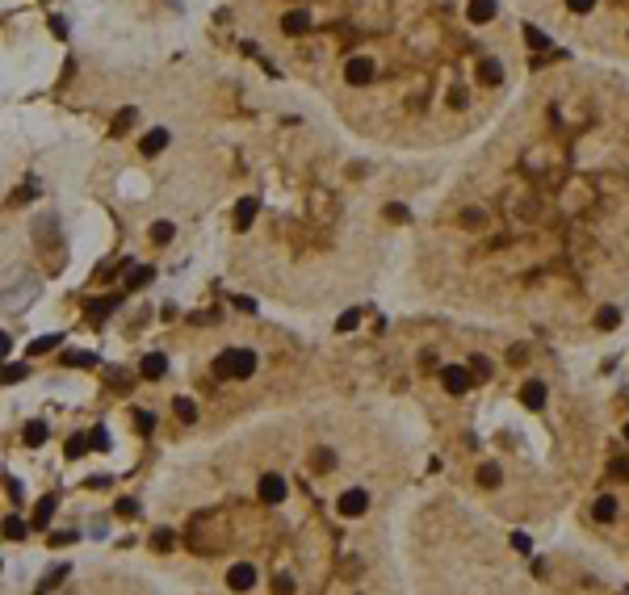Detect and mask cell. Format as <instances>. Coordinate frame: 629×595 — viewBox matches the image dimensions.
<instances>
[{
  "instance_id": "obj_1",
  "label": "cell",
  "mask_w": 629,
  "mask_h": 595,
  "mask_svg": "<svg viewBox=\"0 0 629 595\" xmlns=\"http://www.w3.org/2000/svg\"><path fill=\"white\" fill-rule=\"evenodd\" d=\"M256 365H260V361H256L252 348H227V352L214 356V377H219V382H235V377L243 382V377L256 373Z\"/></svg>"
},
{
  "instance_id": "obj_2",
  "label": "cell",
  "mask_w": 629,
  "mask_h": 595,
  "mask_svg": "<svg viewBox=\"0 0 629 595\" xmlns=\"http://www.w3.org/2000/svg\"><path fill=\"white\" fill-rule=\"evenodd\" d=\"M378 76V63L370 59V55H352L348 63H344V84H352V88H365Z\"/></svg>"
},
{
  "instance_id": "obj_3",
  "label": "cell",
  "mask_w": 629,
  "mask_h": 595,
  "mask_svg": "<svg viewBox=\"0 0 629 595\" xmlns=\"http://www.w3.org/2000/svg\"><path fill=\"white\" fill-rule=\"evenodd\" d=\"M336 512H340V516H348V520L365 516V512H370V491H361V486H352V491H344V495L336 499Z\"/></svg>"
},
{
  "instance_id": "obj_4",
  "label": "cell",
  "mask_w": 629,
  "mask_h": 595,
  "mask_svg": "<svg viewBox=\"0 0 629 595\" xmlns=\"http://www.w3.org/2000/svg\"><path fill=\"white\" fill-rule=\"evenodd\" d=\"M499 13V0H466V21L470 26H487Z\"/></svg>"
},
{
  "instance_id": "obj_5",
  "label": "cell",
  "mask_w": 629,
  "mask_h": 595,
  "mask_svg": "<svg viewBox=\"0 0 629 595\" xmlns=\"http://www.w3.org/2000/svg\"><path fill=\"white\" fill-rule=\"evenodd\" d=\"M256 495L265 499V503H281V499H286V478H281V474H265V478L256 482Z\"/></svg>"
},
{
  "instance_id": "obj_6",
  "label": "cell",
  "mask_w": 629,
  "mask_h": 595,
  "mask_svg": "<svg viewBox=\"0 0 629 595\" xmlns=\"http://www.w3.org/2000/svg\"><path fill=\"white\" fill-rule=\"evenodd\" d=\"M441 386H445L449 394H466V390H470V373H466L461 365H445V369H441Z\"/></svg>"
},
{
  "instance_id": "obj_7",
  "label": "cell",
  "mask_w": 629,
  "mask_h": 595,
  "mask_svg": "<svg viewBox=\"0 0 629 595\" xmlns=\"http://www.w3.org/2000/svg\"><path fill=\"white\" fill-rule=\"evenodd\" d=\"M227 587H231V591H252V587H256V566L235 562V566L227 570Z\"/></svg>"
},
{
  "instance_id": "obj_8",
  "label": "cell",
  "mask_w": 629,
  "mask_h": 595,
  "mask_svg": "<svg viewBox=\"0 0 629 595\" xmlns=\"http://www.w3.org/2000/svg\"><path fill=\"white\" fill-rule=\"evenodd\" d=\"M310 30V13L306 9H290L286 17H281V34H290V38H302Z\"/></svg>"
},
{
  "instance_id": "obj_9",
  "label": "cell",
  "mask_w": 629,
  "mask_h": 595,
  "mask_svg": "<svg viewBox=\"0 0 629 595\" xmlns=\"http://www.w3.org/2000/svg\"><path fill=\"white\" fill-rule=\"evenodd\" d=\"M164 147H168V130H164V126H155V130H147V134H143V143H139V151H143L147 159H151V155H160Z\"/></svg>"
},
{
  "instance_id": "obj_10",
  "label": "cell",
  "mask_w": 629,
  "mask_h": 595,
  "mask_svg": "<svg viewBox=\"0 0 629 595\" xmlns=\"http://www.w3.org/2000/svg\"><path fill=\"white\" fill-rule=\"evenodd\" d=\"M256 210H260V201H256V197H239V205H235V231H248V227H252Z\"/></svg>"
},
{
  "instance_id": "obj_11",
  "label": "cell",
  "mask_w": 629,
  "mask_h": 595,
  "mask_svg": "<svg viewBox=\"0 0 629 595\" xmlns=\"http://www.w3.org/2000/svg\"><path fill=\"white\" fill-rule=\"evenodd\" d=\"M164 373H168V356L164 352L143 356V377H147V382H155V377H164Z\"/></svg>"
},
{
  "instance_id": "obj_12",
  "label": "cell",
  "mask_w": 629,
  "mask_h": 595,
  "mask_svg": "<svg viewBox=\"0 0 629 595\" xmlns=\"http://www.w3.org/2000/svg\"><path fill=\"white\" fill-rule=\"evenodd\" d=\"M130 126H134V105H126V110H118V118H114L110 134H114V139H122V134H126Z\"/></svg>"
},
{
  "instance_id": "obj_13",
  "label": "cell",
  "mask_w": 629,
  "mask_h": 595,
  "mask_svg": "<svg viewBox=\"0 0 629 595\" xmlns=\"http://www.w3.org/2000/svg\"><path fill=\"white\" fill-rule=\"evenodd\" d=\"M172 415H177L181 423H193V419H197V403H193V399H177V403H172Z\"/></svg>"
},
{
  "instance_id": "obj_14",
  "label": "cell",
  "mask_w": 629,
  "mask_h": 595,
  "mask_svg": "<svg viewBox=\"0 0 629 595\" xmlns=\"http://www.w3.org/2000/svg\"><path fill=\"white\" fill-rule=\"evenodd\" d=\"M332 465H336V453H332V449H314V453H310V470H319V474H328Z\"/></svg>"
},
{
  "instance_id": "obj_15",
  "label": "cell",
  "mask_w": 629,
  "mask_h": 595,
  "mask_svg": "<svg viewBox=\"0 0 629 595\" xmlns=\"http://www.w3.org/2000/svg\"><path fill=\"white\" fill-rule=\"evenodd\" d=\"M177 235V227L168 223V219H160V223H151V243H168Z\"/></svg>"
},
{
  "instance_id": "obj_16",
  "label": "cell",
  "mask_w": 629,
  "mask_h": 595,
  "mask_svg": "<svg viewBox=\"0 0 629 595\" xmlns=\"http://www.w3.org/2000/svg\"><path fill=\"white\" fill-rule=\"evenodd\" d=\"M50 516H55V499H38V512H34V528H46Z\"/></svg>"
},
{
  "instance_id": "obj_17",
  "label": "cell",
  "mask_w": 629,
  "mask_h": 595,
  "mask_svg": "<svg viewBox=\"0 0 629 595\" xmlns=\"http://www.w3.org/2000/svg\"><path fill=\"white\" fill-rule=\"evenodd\" d=\"M357 323H361V310H344V314L336 319V332L348 336V332H357Z\"/></svg>"
},
{
  "instance_id": "obj_18",
  "label": "cell",
  "mask_w": 629,
  "mask_h": 595,
  "mask_svg": "<svg viewBox=\"0 0 629 595\" xmlns=\"http://www.w3.org/2000/svg\"><path fill=\"white\" fill-rule=\"evenodd\" d=\"M59 340H63V336H42V340H34V344H30V356H42V352H50V348H59Z\"/></svg>"
},
{
  "instance_id": "obj_19",
  "label": "cell",
  "mask_w": 629,
  "mask_h": 595,
  "mask_svg": "<svg viewBox=\"0 0 629 595\" xmlns=\"http://www.w3.org/2000/svg\"><path fill=\"white\" fill-rule=\"evenodd\" d=\"M151 281V268H126V285L130 290H139V285H147Z\"/></svg>"
},
{
  "instance_id": "obj_20",
  "label": "cell",
  "mask_w": 629,
  "mask_h": 595,
  "mask_svg": "<svg viewBox=\"0 0 629 595\" xmlns=\"http://www.w3.org/2000/svg\"><path fill=\"white\" fill-rule=\"evenodd\" d=\"M5 536H9V541H21V536H26V520L9 516V520H5Z\"/></svg>"
},
{
  "instance_id": "obj_21",
  "label": "cell",
  "mask_w": 629,
  "mask_h": 595,
  "mask_svg": "<svg viewBox=\"0 0 629 595\" xmlns=\"http://www.w3.org/2000/svg\"><path fill=\"white\" fill-rule=\"evenodd\" d=\"M46 441V423H30L26 427V445H42Z\"/></svg>"
},
{
  "instance_id": "obj_22",
  "label": "cell",
  "mask_w": 629,
  "mask_h": 595,
  "mask_svg": "<svg viewBox=\"0 0 629 595\" xmlns=\"http://www.w3.org/2000/svg\"><path fill=\"white\" fill-rule=\"evenodd\" d=\"M151 545H155V549L164 554V549H172V545H177V536H172L168 528H160V532H155V541H151Z\"/></svg>"
},
{
  "instance_id": "obj_23",
  "label": "cell",
  "mask_w": 629,
  "mask_h": 595,
  "mask_svg": "<svg viewBox=\"0 0 629 595\" xmlns=\"http://www.w3.org/2000/svg\"><path fill=\"white\" fill-rule=\"evenodd\" d=\"M88 449H110V436H105V427H92V432H88Z\"/></svg>"
},
{
  "instance_id": "obj_24",
  "label": "cell",
  "mask_w": 629,
  "mask_h": 595,
  "mask_svg": "<svg viewBox=\"0 0 629 595\" xmlns=\"http://www.w3.org/2000/svg\"><path fill=\"white\" fill-rule=\"evenodd\" d=\"M88 453V436H72L68 441V457H84Z\"/></svg>"
},
{
  "instance_id": "obj_25",
  "label": "cell",
  "mask_w": 629,
  "mask_h": 595,
  "mask_svg": "<svg viewBox=\"0 0 629 595\" xmlns=\"http://www.w3.org/2000/svg\"><path fill=\"white\" fill-rule=\"evenodd\" d=\"M26 377V365H9L5 373H0V382H21Z\"/></svg>"
},
{
  "instance_id": "obj_26",
  "label": "cell",
  "mask_w": 629,
  "mask_h": 595,
  "mask_svg": "<svg viewBox=\"0 0 629 595\" xmlns=\"http://www.w3.org/2000/svg\"><path fill=\"white\" fill-rule=\"evenodd\" d=\"M118 516H122V520L139 516V503H134V499H118Z\"/></svg>"
},
{
  "instance_id": "obj_27",
  "label": "cell",
  "mask_w": 629,
  "mask_h": 595,
  "mask_svg": "<svg viewBox=\"0 0 629 595\" xmlns=\"http://www.w3.org/2000/svg\"><path fill=\"white\" fill-rule=\"evenodd\" d=\"M273 591H277V595H294V578H290V574H277Z\"/></svg>"
},
{
  "instance_id": "obj_28",
  "label": "cell",
  "mask_w": 629,
  "mask_h": 595,
  "mask_svg": "<svg viewBox=\"0 0 629 595\" xmlns=\"http://www.w3.org/2000/svg\"><path fill=\"white\" fill-rule=\"evenodd\" d=\"M63 361H72V365H92V356H88V352H68Z\"/></svg>"
},
{
  "instance_id": "obj_29",
  "label": "cell",
  "mask_w": 629,
  "mask_h": 595,
  "mask_svg": "<svg viewBox=\"0 0 629 595\" xmlns=\"http://www.w3.org/2000/svg\"><path fill=\"white\" fill-rule=\"evenodd\" d=\"M134 423H139V427H143V432H151V427H155V419H151V415H147V411H139V415H134Z\"/></svg>"
},
{
  "instance_id": "obj_30",
  "label": "cell",
  "mask_w": 629,
  "mask_h": 595,
  "mask_svg": "<svg viewBox=\"0 0 629 595\" xmlns=\"http://www.w3.org/2000/svg\"><path fill=\"white\" fill-rule=\"evenodd\" d=\"M50 30H55V38H63V34H68V21H63V17H50Z\"/></svg>"
}]
</instances>
